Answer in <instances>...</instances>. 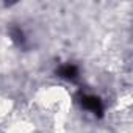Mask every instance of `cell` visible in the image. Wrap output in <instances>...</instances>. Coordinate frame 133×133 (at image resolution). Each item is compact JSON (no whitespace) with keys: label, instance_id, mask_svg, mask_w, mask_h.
I'll use <instances>...</instances> for the list:
<instances>
[{"label":"cell","instance_id":"cell-1","mask_svg":"<svg viewBox=\"0 0 133 133\" xmlns=\"http://www.w3.org/2000/svg\"><path fill=\"white\" fill-rule=\"evenodd\" d=\"M78 103H80V107L85 111L91 113L96 117H102L103 113H105V105H103V102H102V99L99 96H94V94H80Z\"/></svg>","mask_w":133,"mask_h":133},{"label":"cell","instance_id":"cell-2","mask_svg":"<svg viewBox=\"0 0 133 133\" xmlns=\"http://www.w3.org/2000/svg\"><path fill=\"white\" fill-rule=\"evenodd\" d=\"M56 77L66 80V82H71V83H75L78 78H80V69L78 66H75L74 63H63L59 64L56 71H55Z\"/></svg>","mask_w":133,"mask_h":133},{"label":"cell","instance_id":"cell-3","mask_svg":"<svg viewBox=\"0 0 133 133\" xmlns=\"http://www.w3.org/2000/svg\"><path fill=\"white\" fill-rule=\"evenodd\" d=\"M10 35H11V39H13L17 45H21V47L25 45V36H24L22 30H19V28H11V30H10Z\"/></svg>","mask_w":133,"mask_h":133}]
</instances>
